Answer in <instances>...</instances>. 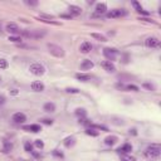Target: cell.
Returning <instances> with one entry per match:
<instances>
[{
    "label": "cell",
    "mask_w": 161,
    "mask_h": 161,
    "mask_svg": "<svg viewBox=\"0 0 161 161\" xmlns=\"http://www.w3.org/2000/svg\"><path fill=\"white\" fill-rule=\"evenodd\" d=\"M144 155H145V157L151 159V160L159 159L160 155H161L160 146H157V145H151V146H149V147L144 151Z\"/></svg>",
    "instance_id": "1"
},
{
    "label": "cell",
    "mask_w": 161,
    "mask_h": 161,
    "mask_svg": "<svg viewBox=\"0 0 161 161\" xmlns=\"http://www.w3.org/2000/svg\"><path fill=\"white\" fill-rule=\"evenodd\" d=\"M47 48H48L49 53L53 57H55V58H63V57L65 55V52H64V49L60 45H57V44H53V43H48V44H47Z\"/></svg>",
    "instance_id": "2"
},
{
    "label": "cell",
    "mask_w": 161,
    "mask_h": 161,
    "mask_svg": "<svg viewBox=\"0 0 161 161\" xmlns=\"http://www.w3.org/2000/svg\"><path fill=\"white\" fill-rule=\"evenodd\" d=\"M29 70H30V73H32V74L37 75V77H40V75H43V74H44L45 68H44V65H43V64H40V63H38V62H34V63H32V64H30Z\"/></svg>",
    "instance_id": "3"
},
{
    "label": "cell",
    "mask_w": 161,
    "mask_h": 161,
    "mask_svg": "<svg viewBox=\"0 0 161 161\" xmlns=\"http://www.w3.org/2000/svg\"><path fill=\"white\" fill-rule=\"evenodd\" d=\"M127 15V12L125 9H113V10L108 12L106 14V17L108 19H116V18H121V17H126Z\"/></svg>",
    "instance_id": "4"
},
{
    "label": "cell",
    "mask_w": 161,
    "mask_h": 161,
    "mask_svg": "<svg viewBox=\"0 0 161 161\" xmlns=\"http://www.w3.org/2000/svg\"><path fill=\"white\" fill-rule=\"evenodd\" d=\"M117 54H118V50L115 48H103V55H105L107 60H110V62L116 60Z\"/></svg>",
    "instance_id": "5"
},
{
    "label": "cell",
    "mask_w": 161,
    "mask_h": 161,
    "mask_svg": "<svg viewBox=\"0 0 161 161\" xmlns=\"http://www.w3.org/2000/svg\"><path fill=\"white\" fill-rule=\"evenodd\" d=\"M145 45L149 47V48H160L161 47V43H160V39L156 37H149L147 39L145 40Z\"/></svg>",
    "instance_id": "6"
},
{
    "label": "cell",
    "mask_w": 161,
    "mask_h": 161,
    "mask_svg": "<svg viewBox=\"0 0 161 161\" xmlns=\"http://www.w3.org/2000/svg\"><path fill=\"white\" fill-rule=\"evenodd\" d=\"M101 67L108 73H115L116 72V65L113 64L110 60H102L101 62Z\"/></svg>",
    "instance_id": "7"
},
{
    "label": "cell",
    "mask_w": 161,
    "mask_h": 161,
    "mask_svg": "<svg viewBox=\"0 0 161 161\" xmlns=\"http://www.w3.org/2000/svg\"><path fill=\"white\" fill-rule=\"evenodd\" d=\"M12 121L15 122V124H19V125L24 124L27 121V116H25V113H23V112H15L12 117Z\"/></svg>",
    "instance_id": "8"
},
{
    "label": "cell",
    "mask_w": 161,
    "mask_h": 161,
    "mask_svg": "<svg viewBox=\"0 0 161 161\" xmlns=\"http://www.w3.org/2000/svg\"><path fill=\"white\" fill-rule=\"evenodd\" d=\"M5 29H6V32L10 33V34H15V35L20 34V32H22V29L18 27V24H15V23H8Z\"/></svg>",
    "instance_id": "9"
},
{
    "label": "cell",
    "mask_w": 161,
    "mask_h": 161,
    "mask_svg": "<svg viewBox=\"0 0 161 161\" xmlns=\"http://www.w3.org/2000/svg\"><path fill=\"white\" fill-rule=\"evenodd\" d=\"M30 88H32V91H34V92H43L45 89V86L40 80H34V82H32Z\"/></svg>",
    "instance_id": "10"
},
{
    "label": "cell",
    "mask_w": 161,
    "mask_h": 161,
    "mask_svg": "<svg viewBox=\"0 0 161 161\" xmlns=\"http://www.w3.org/2000/svg\"><path fill=\"white\" fill-rule=\"evenodd\" d=\"M22 129L24 131H28V132H34V134H38V132L42 131V126H39V125H28V126H23Z\"/></svg>",
    "instance_id": "11"
},
{
    "label": "cell",
    "mask_w": 161,
    "mask_h": 161,
    "mask_svg": "<svg viewBox=\"0 0 161 161\" xmlns=\"http://www.w3.org/2000/svg\"><path fill=\"white\" fill-rule=\"evenodd\" d=\"M91 50H92V44L89 43V42H83L79 47V52L83 54H88Z\"/></svg>",
    "instance_id": "12"
},
{
    "label": "cell",
    "mask_w": 161,
    "mask_h": 161,
    "mask_svg": "<svg viewBox=\"0 0 161 161\" xmlns=\"http://www.w3.org/2000/svg\"><path fill=\"white\" fill-rule=\"evenodd\" d=\"M116 151H117L118 154L126 155V154H129L130 151H132V146H131V144H124V145L121 146V147H118Z\"/></svg>",
    "instance_id": "13"
},
{
    "label": "cell",
    "mask_w": 161,
    "mask_h": 161,
    "mask_svg": "<svg viewBox=\"0 0 161 161\" xmlns=\"http://www.w3.org/2000/svg\"><path fill=\"white\" fill-rule=\"evenodd\" d=\"M94 67V64L91 59H84L82 63H80V69L82 70H89Z\"/></svg>",
    "instance_id": "14"
},
{
    "label": "cell",
    "mask_w": 161,
    "mask_h": 161,
    "mask_svg": "<svg viewBox=\"0 0 161 161\" xmlns=\"http://www.w3.org/2000/svg\"><path fill=\"white\" fill-rule=\"evenodd\" d=\"M68 10H69L72 17H77V15H80V14H82V9H80L79 6H77V5H69Z\"/></svg>",
    "instance_id": "15"
},
{
    "label": "cell",
    "mask_w": 161,
    "mask_h": 161,
    "mask_svg": "<svg viewBox=\"0 0 161 161\" xmlns=\"http://www.w3.org/2000/svg\"><path fill=\"white\" fill-rule=\"evenodd\" d=\"M107 12V4L106 3H98L96 5V14L99 15V14H105Z\"/></svg>",
    "instance_id": "16"
},
{
    "label": "cell",
    "mask_w": 161,
    "mask_h": 161,
    "mask_svg": "<svg viewBox=\"0 0 161 161\" xmlns=\"http://www.w3.org/2000/svg\"><path fill=\"white\" fill-rule=\"evenodd\" d=\"M3 145H4V147H3L1 151L4 154H9L13 150V147H14V145L10 142V141H8V140H3Z\"/></svg>",
    "instance_id": "17"
},
{
    "label": "cell",
    "mask_w": 161,
    "mask_h": 161,
    "mask_svg": "<svg viewBox=\"0 0 161 161\" xmlns=\"http://www.w3.org/2000/svg\"><path fill=\"white\" fill-rule=\"evenodd\" d=\"M55 105L53 102H47V103H44V106H43V110L45 111V112H49V113H53V112H55Z\"/></svg>",
    "instance_id": "18"
},
{
    "label": "cell",
    "mask_w": 161,
    "mask_h": 161,
    "mask_svg": "<svg viewBox=\"0 0 161 161\" xmlns=\"http://www.w3.org/2000/svg\"><path fill=\"white\" fill-rule=\"evenodd\" d=\"M117 141H118V137L117 136H107L106 139H105V144L107 146H113V145L117 144Z\"/></svg>",
    "instance_id": "19"
},
{
    "label": "cell",
    "mask_w": 161,
    "mask_h": 161,
    "mask_svg": "<svg viewBox=\"0 0 161 161\" xmlns=\"http://www.w3.org/2000/svg\"><path fill=\"white\" fill-rule=\"evenodd\" d=\"M63 144H64V146L67 149H70V147H73V146L75 145V139H74L73 136H69V137H67V139L64 140Z\"/></svg>",
    "instance_id": "20"
},
{
    "label": "cell",
    "mask_w": 161,
    "mask_h": 161,
    "mask_svg": "<svg viewBox=\"0 0 161 161\" xmlns=\"http://www.w3.org/2000/svg\"><path fill=\"white\" fill-rule=\"evenodd\" d=\"M75 78L80 82H88L89 79H91V75L89 74H86V73H77L75 74Z\"/></svg>",
    "instance_id": "21"
},
{
    "label": "cell",
    "mask_w": 161,
    "mask_h": 161,
    "mask_svg": "<svg viewBox=\"0 0 161 161\" xmlns=\"http://www.w3.org/2000/svg\"><path fill=\"white\" fill-rule=\"evenodd\" d=\"M91 37L94 38V39L99 40V42H107V38L103 34H99V33H91Z\"/></svg>",
    "instance_id": "22"
},
{
    "label": "cell",
    "mask_w": 161,
    "mask_h": 161,
    "mask_svg": "<svg viewBox=\"0 0 161 161\" xmlns=\"http://www.w3.org/2000/svg\"><path fill=\"white\" fill-rule=\"evenodd\" d=\"M86 135L88 136H92V137H97L99 135V132L97 130H94V129H91V127H88V129H86Z\"/></svg>",
    "instance_id": "23"
},
{
    "label": "cell",
    "mask_w": 161,
    "mask_h": 161,
    "mask_svg": "<svg viewBox=\"0 0 161 161\" xmlns=\"http://www.w3.org/2000/svg\"><path fill=\"white\" fill-rule=\"evenodd\" d=\"M75 115H77L79 118H82V117L87 116V112H86L84 108H77V110H75Z\"/></svg>",
    "instance_id": "24"
},
{
    "label": "cell",
    "mask_w": 161,
    "mask_h": 161,
    "mask_svg": "<svg viewBox=\"0 0 161 161\" xmlns=\"http://www.w3.org/2000/svg\"><path fill=\"white\" fill-rule=\"evenodd\" d=\"M9 68V62L4 58H0V69H8Z\"/></svg>",
    "instance_id": "25"
},
{
    "label": "cell",
    "mask_w": 161,
    "mask_h": 161,
    "mask_svg": "<svg viewBox=\"0 0 161 161\" xmlns=\"http://www.w3.org/2000/svg\"><path fill=\"white\" fill-rule=\"evenodd\" d=\"M118 79L121 80H131V79H135V77H132V75H129V74H118Z\"/></svg>",
    "instance_id": "26"
},
{
    "label": "cell",
    "mask_w": 161,
    "mask_h": 161,
    "mask_svg": "<svg viewBox=\"0 0 161 161\" xmlns=\"http://www.w3.org/2000/svg\"><path fill=\"white\" fill-rule=\"evenodd\" d=\"M125 89L126 91H132V92H139L140 91V88L137 86H135V84H129V86L125 87Z\"/></svg>",
    "instance_id": "27"
},
{
    "label": "cell",
    "mask_w": 161,
    "mask_h": 161,
    "mask_svg": "<svg viewBox=\"0 0 161 161\" xmlns=\"http://www.w3.org/2000/svg\"><path fill=\"white\" fill-rule=\"evenodd\" d=\"M34 146H35L37 149H39V150H43V149H44V142H43L42 140L38 139V140L34 141Z\"/></svg>",
    "instance_id": "28"
},
{
    "label": "cell",
    "mask_w": 161,
    "mask_h": 161,
    "mask_svg": "<svg viewBox=\"0 0 161 161\" xmlns=\"http://www.w3.org/2000/svg\"><path fill=\"white\" fill-rule=\"evenodd\" d=\"M9 40L13 42V43H22V37H19V35H12V37H9Z\"/></svg>",
    "instance_id": "29"
},
{
    "label": "cell",
    "mask_w": 161,
    "mask_h": 161,
    "mask_svg": "<svg viewBox=\"0 0 161 161\" xmlns=\"http://www.w3.org/2000/svg\"><path fill=\"white\" fill-rule=\"evenodd\" d=\"M24 149H25V151H27V152L32 154L33 151H34V146H33L30 142H25V145H24Z\"/></svg>",
    "instance_id": "30"
},
{
    "label": "cell",
    "mask_w": 161,
    "mask_h": 161,
    "mask_svg": "<svg viewBox=\"0 0 161 161\" xmlns=\"http://www.w3.org/2000/svg\"><path fill=\"white\" fill-rule=\"evenodd\" d=\"M65 92H67V93H72V94H77L80 91H79L78 88H75V87H68V88H65Z\"/></svg>",
    "instance_id": "31"
},
{
    "label": "cell",
    "mask_w": 161,
    "mask_h": 161,
    "mask_svg": "<svg viewBox=\"0 0 161 161\" xmlns=\"http://www.w3.org/2000/svg\"><path fill=\"white\" fill-rule=\"evenodd\" d=\"M52 154H53V156H55V157H59V159H63L64 157V155L62 151H59V150H53L52 151Z\"/></svg>",
    "instance_id": "32"
},
{
    "label": "cell",
    "mask_w": 161,
    "mask_h": 161,
    "mask_svg": "<svg viewBox=\"0 0 161 161\" xmlns=\"http://www.w3.org/2000/svg\"><path fill=\"white\" fill-rule=\"evenodd\" d=\"M144 86V88H146V89H149V91H155L156 89V87H155V84H152V83H144L142 84Z\"/></svg>",
    "instance_id": "33"
},
{
    "label": "cell",
    "mask_w": 161,
    "mask_h": 161,
    "mask_svg": "<svg viewBox=\"0 0 161 161\" xmlns=\"http://www.w3.org/2000/svg\"><path fill=\"white\" fill-rule=\"evenodd\" d=\"M40 122H42V124H44V125H47V126L53 125V120H50V118H42Z\"/></svg>",
    "instance_id": "34"
},
{
    "label": "cell",
    "mask_w": 161,
    "mask_h": 161,
    "mask_svg": "<svg viewBox=\"0 0 161 161\" xmlns=\"http://www.w3.org/2000/svg\"><path fill=\"white\" fill-rule=\"evenodd\" d=\"M121 161H136V159L134 157V156H130V155H124L122 156Z\"/></svg>",
    "instance_id": "35"
},
{
    "label": "cell",
    "mask_w": 161,
    "mask_h": 161,
    "mask_svg": "<svg viewBox=\"0 0 161 161\" xmlns=\"http://www.w3.org/2000/svg\"><path fill=\"white\" fill-rule=\"evenodd\" d=\"M24 3L27 4V5H29V6H37L38 5L37 0H24Z\"/></svg>",
    "instance_id": "36"
},
{
    "label": "cell",
    "mask_w": 161,
    "mask_h": 161,
    "mask_svg": "<svg viewBox=\"0 0 161 161\" xmlns=\"http://www.w3.org/2000/svg\"><path fill=\"white\" fill-rule=\"evenodd\" d=\"M132 5L135 6V9H136L137 12H141V10H144V8L140 5V3H139V1H132Z\"/></svg>",
    "instance_id": "37"
},
{
    "label": "cell",
    "mask_w": 161,
    "mask_h": 161,
    "mask_svg": "<svg viewBox=\"0 0 161 161\" xmlns=\"http://www.w3.org/2000/svg\"><path fill=\"white\" fill-rule=\"evenodd\" d=\"M141 22H146V23H151V24H156V22L152 20V19H149V18H140Z\"/></svg>",
    "instance_id": "38"
},
{
    "label": "cell",
    "mask_w": 161,
    "mask_h": 161,
    "mask_svg": "<svg viewBox=\"0 0 161 161\" xmlns=\"http://www.w3.org/2000/svg\"><path fill=\"white\" fill-rule=\"evenodd\" d=\"M5 102H6V97L4 94H0V106L5 105Z\"/></svg>",
    "instance_id": "39"
},
{
    "label": "cell",
    "mask_w": 161,
    "mask_h": 161,
    "mask_svg": "<svg viewBox=\"0 0 161 161\" xmlns=\"http://www.w3.org/2000/svg\"><path fill=\"white\" fill-rule=\"evenodd\" d=\"M130 62V57H129V54H124V59H122V63L124 64H127Z\"/></svg>",
    "instance_id": "40"
},
{
    "label": "cell",
    "mask_w": 161,
    "mask_h": 161,
    "mask_svg": "<svg viewBox=\"0 0 161 161\" xmlns=\"http://www.w3.org/2000/svg\"><path fill=\"white\" fill-rule=\"evenodd\" d=\"M125 87H126V86H125V84L122 83V82H118V83L116 84V88H117V89H121V91H122V89H125Z\"/></svg>",
    "instance_id": "41"
},
{
    "label": "cell",
    "mask_w": 161,
    "mask_h": 161,
    "mask_svg": "<svg viewBox=\"0 0 161 161\" xmlns=\"http://www.w3.org/2000/svg\"><path fill=\"white\" fill-rule=\"evenodd\" d=\"M9 92H10L12 96H18V94H19V91H18V89H15V88H14V89H10Z\"/></svg>",
    "instance_id": "42"
},
{
    "label": "cell",
    "mask_w": 161,
    "mask_h": 161,
    "mask_svg": "<svg viewBox=\"0 0 161 161\" xmlns=\"http://www.w3.org/2000/svg\"><path fill=\"white\" fill-rule=\"evenodd\" d=\"M32 155L34 156L35 159H42V155H40V154H38V152H35V151H33V152H32Z\"/></svg>",
    "instance_id": "43"
},
{
    "label": "cell",
    "mask_w": 161,
    "mask_h": 161,
    "mask_svg": "<svg viewBox=\"0 0 161 161\" xmlns=\"http://www.w3.org/2000/svg\"><path fill=\"white\" fill-rule=\"evenodd\" d=\"M130 135L136 136V135H137V130H136V129H131V130H130Z\"/></svg>",
    "instance_id": "44"
},
{
    "label": "cell",
    "mask_w": 161,
    "mask_h": 161,
    "mask_svg": "<svg viewBox=\"0 0 161 161\" xmlns=\"http://www.w3.org/2000/svg\"><path fill=\"white\" fill-rule=\"evenodd\" d=\"M140 14H142V15H145V17H149L150 15V13L149 12H146V10H141V12H139Z\"/></svg>",
    "instance_id": "45"
},
{
    "label": "cell",
    "mask_w": 161,
    "mask_h": 161,
    "mask_svg": "<svg viewBox=\"0 0 161 161\" xmlns=\"http://www.w3.org/2000/svg\"><path fill=\"white\" fill-rule=\"evenodd\" d=\"M60 17L64 18V19H70V18H72V15H70V14H69V15H67V14H62Z\"/></svg>",
    "instance_id": "46"
},
{
    "label": "cell",
    "mask_w": 161,
    "mask_h": 161,
    "mask_svg": "<svg viewBox=\"0 0 161 161\" xmlns=\"http://www.w3.org/2000/svg\"><path fill=\"white\" fill-rule=\"evenodd\" d=\"M0 82H1V77H0Z\"/></svg>",
    "instance_id": "47"
}]
</instances>
